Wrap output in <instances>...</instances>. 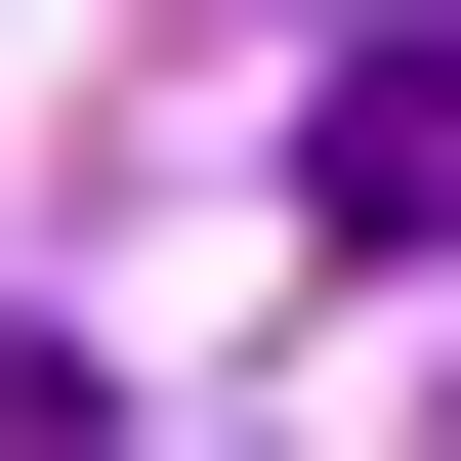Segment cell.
<instances>
[{"instance_id":"obj_1","label":"cell","mask_w":461,"mask_h":461,"mask_svg":"<svg viewBox=\"0 0 461 461\" xmlns=\"http://www.w3.org/2000/svg\"><path fill=\"white\" fill-rule=\"evenodd\" d=\"M294 252H336V294H420V252H461V0H377L336 85H294Z\"/></svg>"}]
</instances>
